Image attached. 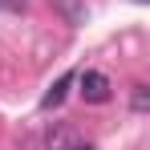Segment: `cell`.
<instances>
[{
  "instance_id": "6da1fadb",
  "label": "cell",
  "mask_w": 150,
  "mask_h": 150,
  "mask_svg": "<svg viewBox=\"0 0 150 150\" xmlns=\"http://www.w3.org/2000/svg\"><path fill=\"white\" fill-rule=\"evenodd\" d=\"M81 98H85V101H105V98H110V77L98 73V69L81 73Z\"/></svg>"
},
{
  "instance_id": "7a4b0ae2",
  "label": "cell",
  "mask_w": 150,
  "mask_h": 150,
  "mask_svg": "<svg viewBox=\"0 0 150 150\" xmlns=\"http://www.w3.org/2000/svg\"><path fill=\"white\" fill-rule=\"evenodd\" d=\"M69 85H73V73H61V77H57V85L45 93V105H61V98H65V89H69Z\"/></svg>"
},
{
  "instance_id": "3957f363",
  "label": "cell",
  "mask_w": 150,
  "mask_h": 150,
  "mask_svg": "<svg viewBox=\"0 0 150 150\" xmlns=\"http://www.w3.org/2000/svg\"><path fill=\"white\" fill-rule=\"evenodd\" d=\"M134 110H138V114L146 110V85H134Z\"/></svg>"
},
{
  "instance_id": "277c9868",
  "label": "cell",
  "mask_w": 150,
  "mask_h": 150,
  "mask_svg": "<svg viewBox=\"0 0 150 150\" xmlns=\"http://www.w3.org/2000/svg\"><path fill=\"white\" fill-rule=\"evenodd\" d=\"M77 150H89V146H77Z\"/></svg>"
},
{
  "instance_id": "5b68a950",
  "label": "cell",
  "mask_w": 150,
  "mask_h": 150,
  "mask_svg": "<svg viewBox=\"0 0 150 150\" xmlns=\"http://www.w3.org/2000/svg\"><path fill=\"white\" fill-rule=\"evenodd\" d=\"M138 4H146V0H138Z\"/></svg>"
}]
</instances>
